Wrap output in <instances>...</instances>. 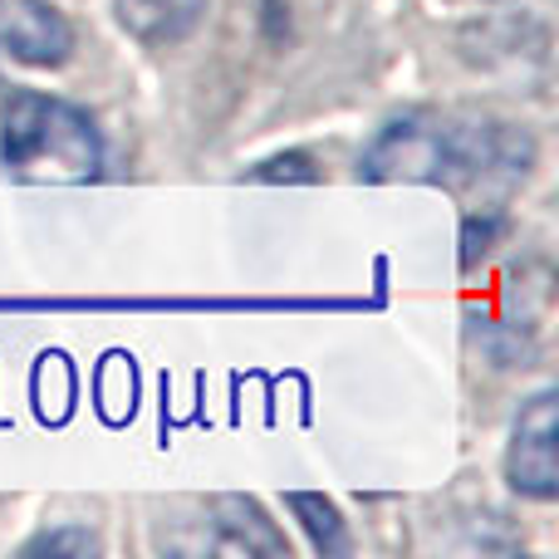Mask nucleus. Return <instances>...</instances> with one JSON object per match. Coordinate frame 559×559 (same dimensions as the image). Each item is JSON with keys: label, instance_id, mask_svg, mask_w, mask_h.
Instances as JSON below:
<instances>
[{"label": "nucleus", "instance_id": "nucleus-5", "mask_svg": "<svg viewBox=\"0 0 559 559\" xmlns=\"http://www.w3.org/2000/svg\"><path fill=\"white\" fill-rule=\"evenodd\" d=\"M212 0H114V20L147 49H173L197 35Z\"/></svg>", "mask_w": 559, "mask_h": 559}, {"label": "nucleus", "instance_id": "nucleus-3", "mask_svg": "<svg viewBox=\"0 0 559 559\" xmlns=\"http://www.w3.org/2000/svg\"><path fill=\"white\" fill-rule=\"evenodd\" d=\"M506 481L525 501H555L559 496V393L540 388L525 397L506 447Z\"/></svg>", "mask_w": 559, "mask_h": 559}, {"label": "nucleus", "instance_id": "nucleus-7", "mask_svg": "<svg viewBox=\"0 0 559 559\" xmlns=\"http://www.w3.org/2000/svg\"><path fill=\"white\" fill-rule=\"evenodd\" d=\"M216 511L226 515V525L231 531V550H246V555H285V540L271 531V521H265V511L251 501V496H226V501H216Z\"/></svg>", "mask_w": 559, "mask_h": 559}, {"label": "nucleus", "instance_id": "nucleus-2", "mask_svg": "<svg viewBox=\"0 0 559 559\" xmlns=\"http://www.w3.org/2000/svg\"><path fill=\"white\" fill-rule=\"evenodd\" d=\"M0 167L15 182L74 187L104 177V138L84 108L15 88L0 104Z\"/></svg>", "mask_w": 559, "mask_h": 559}, {"label": "nucleus", "instance_id": "nucleus-1", "mask_svg": "<svg viewBox=\"0 0 559 559\" xmlns=\"http://www.w3.org/2000/svg\"><path fill=\"white\" fill-rule=\"evenodd\" d=\"M535 173V138L511 123H452L442 114H403L358 157L364 182H437L472 192H511Z\"/></svg>", "mask_w": 559, "mask_h": 559}, {"label": "nucleus", "instance_id": "nucleus-8", "mask_svg": "<svg viewBox=\"0 0 559 559\" xmlns=\"http://www.w3.org/2000/svg\"><path fill=\"white\" fill-rule=\"evenodd\" d=\"M246 182H319V167L309 153H280V157H265L246 173Z\"/></svg>", "mask_w": 559, "mask_h": 559}, {"label": "nucleus", "instance_id": "nucleus-6", "mask_svg": "<svg viewBox=\"0 0 559 559\" xmlns=\"http://www.w3.org/2000/svg\"><path fill=\"white\" fill-rule=\"evenodd\" d=\"M285 506H289V515L299 521V531L309 535V545H314L319 555H348V550H354L344 515H338V506L329 501V496H319V491H289Z\"/></svg>", "mask_w": 559, "mask_h": 559}, {"label": "nucleus", "instance_id": "nucleus-4", "mask_svg": "<svg viewBox=\"0 0 559 559\" xmlns=\"http://www.w3.org/2000/svg\"><path fill=\"white\" fill-rule=\"evenodd\" d=\"M0 55L25 69H59L74 59V25L55 0H0Z\"/></svg>", "mask_w": 559, "mask_h": 559}, {"label": "nucleus", "instance_id": "nucleus-9", "mask_svg": "<svg viewBox=\"0 0 559 559\" xmlns=\"http://www.w3.org/2000/svg\"><path fill=\"white\" fill-rule=\"evenodd\" d=\"M25 555H98V535L88 525H59L25 545Z\"/></svg>", "mask_w": 559, "mask_h": 559}, {"label": "nucleus", "instance_id": "nucleus-10", "mask_svg": "<svg viewBox=\"0 0 559 559\" xmlns=\"http://www.w3.org/2000/svg\"><path fill=\"white\" fill-rule=\"evenodd\" d=\"M501 236V216H466V231H462V271H476V261H481L486 251H491V241Z\"/></svg>", "mask_w": 559, "mask_h": 559}]
</instances>
